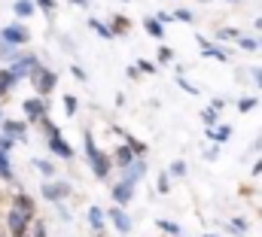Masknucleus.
<instances>
[{
  "label": "nucleus",
  "mask_w": 262,
  "mask_h": 237,
  "mask_svg": "<svg viewBox=\"0 0 262 237\" xmlns=\"http://www.w3.org/2000/svg\"><path fill=\"white\" fill-rule=\"evenodd\" d=\"M82 143H85V155H89V164H92L95 177L107 179V174H110V161H107V155L95 146V137H92V134H85V137H82Z\"/></svg>",
  "instance_id": "nucleus-1"
},
{
  "label": "nucleus",
  "mask_w": 262,
  "mask_h": 237,
  "mask_svg": "<svg viewBox=\"0 0 262 237\" xmlns=\"http://www.w3.org/2000/svg\"><path fill=\"white\" fill-rule=\"evenodd\" d=\"M28 76H31V82H34L37 94H49V91L55 88V82H58L55 70H46V67H40V64H34V70H31Z\"/></svg>",
  "instance_id": "nucleus-2"
},
{
  "label": "nucleus",
  "mask_w": 262,
  "mask_h": 237,
  "mask_svg": "<svg viewBox=\"0 0 262 237\" xmlns=\"http://www.w3.org/2000/svg\"><path fill=\"white\" fill-rule=\"evenodd\" d=\"M28 222H31V219H28L25 213H18L15 207H9V216H6L9 234H12V237H25V234H28Z\"/></svg>",
  "instance_id": "nucleus-3"
},
{
  "label": "nucleus",
  "mask_w": 262,
  "mask_h": 237,
  "mask_svg": "<svg viewBox=\"0 0 262 237\" xmlns=\"http://www.w3.org/2000/svg\"><path fill=\"white\" fill-rule=\"evenodd\" d=\"M28 31L21 28V25H6L3 31H0V40L6 43V46H21V43H28Z\"/></svg>",
  "instance_id": "nucleus-4"
},
{
  "label": "nucleus",
  "mask_w": 262,
  "mask_h": 237,
  "mask_svg": "<svg viewBox=\"0 0 262 237\" xmlns=\"http://www.w3.org/2000/svg\"><path fill=\"white\" fill-rule=\"evenodd\" d=\"M49 146H52V152H55L58 158H64V161L73 158V149L67 146V140L61 137V131H58V128H55V131H49Z\"/></svg>",
  "instance_id": "nucleus-5"
},
{
  "label": "nucleus",
  "mask_w": 262,
  "mask_h": 237,
  "mask_svg": "<svg viewBox=\"0 0 262 237\" xmlns=\"http://www.w3.org/2000/svg\"><path fill=\"white\" fill-rule=\"evenodd\" d=\"M40 192H43V198H46V201H55V204H58L61 198L70 195V182H43V188H40Z\"/></svg>",
  "instance_id": "nucleus-6"
},
{
  "label": "nucleus",
  "mask_w": 262,
  "mask_h": 237,
  "mask_svg": "<svg viewBox=\"0 0 262 237\" xmlns=\"http://www.w3.org/2000/svg\"><path fill=\"white\" fill-rule=\"evenodd\" d=\"M21 110H25V116L31 118V122H40V118L46 116V104H43L40 98H28V101L21 104Z\"/></svg>",
  "instance_id": "nucleus-7"
},
{
  "label": "nucleus",
  "mask_w": 262,
  "mask_h": 237,
  "mask_svg": "<svg viewBox=\"0 0 262 237\" xmlns=\"http://www.w3.org/2000/svg\"><path fill=\"white\" fill-rule=\"evenodd\" d=\"M107 216L113 219V225H116L122 234H128V231H131V219H128V213H125L122 207H110V210H107Z\"/></svg>",
  "instance_id": "nucleus-8"
},
{
  "label": "nucleus",
  "mask_w": 262,
  "mask_h": 237,
  "mask_svg": "<svg viewBox=\"0 0 262 237\" xmlns=\"http://www.w3.org/2000/svg\"><path fill=\"white\" fill-rule=\"evenodd\" d=\"M143 174H146V161H143V158H134V161H128V164H125V177H122V179L134 185V182L143 177Z\"/></svg>",
  "instance_id": "nucleus-9"
},
{
  "label": "nucleus",
  "mask_w": 262,
  "mask_h": 237,
  "mask_svg": "<svg viewBox=\"0 0 262 237\" xmlns=\"http://www.w3.org/2000/svg\"><path fill=\"white\" fill-rule=\"evenodd\" d=\"M131 198H134V185L131 182H119V185H113V201L116 204H131Z\"/></svg>",
  "instance_id": "nucleus-10"
},
{
  "label": "nucleus",
  "mask_w": 262,
  "mask_h": 237,
  "mask_svg": "<svg viewBox=\"0 0 262 237\" xmlns=\"http://www.w3.org/2000/svg\"><path fill=\"white\" fill-rule=\"evenodd\" d=\"M34 64H40V61L34 58V55H25V58H15V61H12V73H15V76H28V73L34 70Z\"/></svg>",
  "instance_id": "nucleus-11"
},
{
  "label": "nucleus",
  "mask_w": 262,
  "mask_h": 237,
  "mask_svg": "<svg viewBox=\"0 0 262 237\" xmlns=\"http://www.w3.org/2000/svg\"><path fill=\"white\" fill-rule=\"evenodd\" d=\"M0 122H3V134H9V137H25V131H28V125L15 122V118H0Z\"/></svg>",
  "instance_id": "nucleus-12"
},
{
  "label": "nucleus",
  "mask_w": 262,
  "mask_h": 237,
  "mask_svg": "<svg viewBox=\"0 0 262 237\" xmlns=\"http://www.w3.org/2000/svg\"><path fill=\"white\" fill-rule=\"evenodd\" d=\"M12 207H15L18 213H25L28 219H34V201H31L28 195H15V201H12Z\"/></svg>",
  "instance_id": "nucleus-13"
},
{
  "label": "nucleus",
  "mask_w": 262,
  "mask_h": 237,
  "mask_svg": "<svg viewBox=\"0 0 262 237\" xmlns=\"http://www.w3.org/2000/svg\"><path fill=\"white\" fill-rule=\"evenodd\" d=\"M198 46H201V52H204V55H213L216 61H229V55H226L223 49H216V46H213V43H207L204 37H198Z\"/></svg>",
  "instance_id": "nucleus-14"
},
{
  "label": "nucleus",
  "mask_w": 262,
  "mask_h": 237,
  "mask_svg": "<svg viewBox=\"0 0 262 237\" xmlns=\"http://www.w3.org/2000/svg\"><path fill=\"white\" fill-rule=\"evenodd\" d=\"M12 12L21 15V18H28V15L37 12V6H34V0H15V3H12Z\"/></svg>",
  "instance_id": "nucleus-15"
},
{
  "label": "nucleus",
  "mask_w": 262,
  "mask_h": 237,
  "mask_svg": "<svg viewBox=\"0 0 262 237\" xmlns=\"http://www.w3.org/2000/svg\"><path fill=\"white\" fill-rule=\"evenodd\" d=\"M113 158H116V164H122V168H125L128 161H134V158H137V152H134L128 143H125V146H119V149H116V155H113Z\"/></svg>",
  "instance_id": "nucleus-16"
},
{
  "label": "nucleus",
  "mask_w": 262,
  "mask_h": 237,
  "mask_svg": "<svg viewBox=\"0 0 262 237\" xmlns=\"http://www.w3.org/2000/svg\"><path fill=\"white\" fill-rule=\"evenodd\" d=\"M143 28H146V34H149V37H156V40H162V37H165V25H162L159 18H146V21H143Z\"/></svg>",
  "instance_id": "nucleus-17"
},
{
  "label": "nucleus",
  "mask_w": 262,
  "mask_h": 237,
  "mask_svg": "<svg viewBox=\"0 0 262 237\" xmlns=\"http://www.w3.org/2000/svg\"><path fill=\"white\" fill-rule=\"evenodd\" d=\"M207 137H210V140H216V143H226V140L232 137V125H220V128H210V131H207Z\"/></svg>",
  "instance_id": "nucleus-18"
},
{
  "label": "nucleus",
  "mask_w": 262,
  "mask_h": 237,
  "mask_svg": "<svg viewBox=\"0 0 262 237\" xmlns=\"http://www.w3.org/2000/svg\"><path fill=\"white\" fill-rule=\"evenodd\" d=\"M15 79H18V76H15L12 70H0V98L9 94V88L15 85Z\"/></svg>",
  "instance_id": "nucleus-19"
},
{
  "label": "nucleus",
  "mask_w": 262,
  "mask_h": 237,
  "mask_svg": "<svg viewBox=\"0 0 262 237\" xmlns=\"http://www.w3.org/2000/svg\"><path fill=\"white\" fill-rule=\"evenodd\" d=\"M0 179L15 182V174H12V168H9V152H0Z\"/></svg>",
  "instance_id": "nucleus-20"
},
{
  "label": "nucleus",
  "mask_w": 262,
  "mask_h": 237,
  "mask_svg": "<svg viewBox=\"0 0 262 237\" xmlns=\"http://www.w3.org/2000/svg\"><path fill=\"white\" fill-rule=\"evenodd\" d=\"M89 222H92L95 231H104V213H101V207H89Z\"/></svg>",
  "instance_id": "nucleus-21"
},
{
  "label": "nucleus",
  "mask_w": 262,
  "mask_h": 237,
  "mask_svg": "<svg viewBox=\"0 0 262 237\" xmlns=\"http://www.w3.org/2000/svg\"><path fill=\"white\" fill-rule=\"evenodd\" d=\"M89 25H92V31H95V34H101L104 40H110V37H113V31H110V25H104V21H98V18H92Z\"/></svg>",
  "instance_id": "nucleus-22"
},
{
  "label": "nucleus",
  "mask_w": 262,
  "mask_h": 237,
  "mask_svg": "<svg viewBox=\"0 0 262 237\" xmlns=\"http://www.w3.org/2000/svg\"><path fill=\"white\" fill-rule=\"evenodd\" d=\"M156 225H159L162 231H168V234H174V237H180V234H183V231H180V225H174V222H168V219H159Z\"/></svg>",
  "instance_id": "nucleus-23"
},
{
  "label": "nucleus",
  "mask_w": 262,
  "mask_h": 237,
  "mask_svg": "<svg viewBox=\"0 0 262 237\" xmlns=\"http://www.w3.org/2000/svg\"><path fill=\"white\" fill-rule=\"evenodd\" d=\"M34 168H37L40 174H46V177H52V174H55V168H52L49 161H43V158H34Z\"/></svg>",
  "instance_id": "nucleus-24"
},
{
  "label": "nucleus",
  "mask_w": 262,
  "mask_h": 237,
  "mask_svg": "<svg viewBox=\"0 0 262 237\" xmlns=\"http://www.w3.org/2000/svg\"><path fill=\"white\" fill-rule=\"evenodd\" d=\"M253 107H256V98H241V101H238V110H241V113H250Z\"/></svg>",
  "instance_id": "nucleus-25"
},
{
  "label": "nucleus",
  "mask_w": 262,
  "mask_h": 237,
  "mask_svg": "<svg viewBox=\"0 0 262 237\" xmlns=\"http://www.w3.org/2000/svg\"><path fill=\"white\" fill-rule=\"evenodd\" d=\"M12 146H15V137L3 134V137H0V152H12Z\"/></svg>",
  "instance_id": "nucleus-26"
},
{
  "label": "nucleus",
  "mask_w": 262,
  "mask_h": 237,
  "mask_svg": "<svg viewBox=\"0 0 262 237\" xmlns=\"http://www.w3.org/2000/svg\"><path fill=\"white\" fill-rule=\"evenodd\" d=\"M76 107H79V104H76V98H73V94H64V110H67V116H73V113H76Z\"/></svg>",
  "instance_id": "nucleus-27"
},
{
  "label": "nucleus",
  "mask_w": 262,
  "mask_h": 237,
  "mask_svg": "<svg viewBox=\"0 0 262 237\" xmlns=\"http://www.w3.org/2000/svg\"><path fill=\"white\" fill-rule=\"evenodd\" d=\"M201 118H204L207 128H213L216 125V110H201Z\"/></svg>",
  "instance_id": "nucleus-28"
},
{
  "label": "nucleus",
  "mask_w": 262,
  "mask_h": 237,
  "mask_svg": "<svg viewBox=\"0 0 262 237\" xmlns=\"http://www.w3.org/2000/svg\"><path fill=\"white\" fill-rule=\"evenodd\" d=\"M125 143H128L131 149H134V152H137V155H140V152H143V149H146V146H143V143H140V140H134V137H131V134H125Z\"/></svg>",
  "instance_id": "nucleus-29"
},
{
  "label": "nucleus",
  "mask_w": 262,
  "mask_h": 237,
  "mask_svg": "<svg viewBox=\"0 0 262 237\" xmlns=\"http://www.w3.org/2000/svg\"><path fill=\"white\" fill-rule=\"evenodd\" d=\"M171 18H177V21H192V12H189V9H177V12H171Z\"/></svg>",
  "instance_id": "nucleus-30"
},
{
  "label": "nucleus",
  "mask_w": 262,
  "mask_h": 237,
  "mask_svg": "<svg viewBox=\"0 0 262 237\" xmlns=\"http://www.w3.org/2000/svg\"><path fill=\"white\" fill-rule=\"evenodd\" d=\"M244 228H247V222H244V219H232V234H247Z\"/></svg>",
  "instance_id": "nucleus-31"
},
{
  "label": "nucleus",
  "mask_w": 262,
  "mask_h": 237,
  "mask_svg": "<svg viewBox=\"0 0 262 237\" xmlns=\"http://www.w3.org/2000/svg\"><path fill=\"white\" fill-rule=\"evenodd\" d=\"M110 31H113V37H116V31H119V34H122V31H128V21H125V18H116Z\"/></svg>",
  "instance_id": "nucleus-32"
},
{
  "label": "nucleus",
  "mask_w": 262,
  "mask_h": 237,
  "mask_svg": "<svg viewBox=\"0 0 262 237\" xmlns=\"http://www.w3.org/2000/svg\"><path fill=\"white\" fill-rule=\"evenodd\" d=\"M241 49L253 52V49H259V40H250V37H244V40H241Z\"/></svg>",
  "instance_id": "nucleus-33"
},
{
  "label": "nucleus",
  "mask_w": 262,
  "mask_h": 237,
  "mask_svg": "<svg viewBox=\"0 0 262 237\" xmlns=\"http://www.w3.org/2000/svg\"><path fill=\"white\" fill-rule=\"evenodd\" d=\"M183 174H186V164L183 161H174L171 164V177H183Z\"/></svg>",
  "instance_id": "nucleus-34"
},
{
  "label": "nucleus",
  "mask_w": 262,
  "mask_h": 237,
  "mask_svg": "<svg viewBox=\"0 0 262 237\" xmlns=\"http://www.w3.org/2000/svg\"><path fill=\"white\" fill-rule=\"evenodd\" d=\"M159 192H162V195H168V192H171V177H168V174L159 179Z\"/></svg>",
  "instance_id": "nucleus-35"
},
{
  "label": "nucleus",
  "mask_w": 262,
  "mask_h": 237,
  "mask_svg": "<svg viewBox=\"0 0 262 237\" xmlns=\"http://www.w3.org/2000/svg\"><path fill=\"white\" fill-rule=\"evenodd\" d=\"M137 70H143V73H156V64H152V61H137Z\"/></svg>",
  "instance_id": "nucleus-36"
},
{
  "label": "nucleus",
  "mask_w": 262,
  "mask_h": 237,
  "mask_svg": "<svg viewBox=\"0 0 262 237\" xmlns=\"http://www.w3.org/2000/svg\"><path fill=\"white\" fill-rule=\"evenodd\" d=\"M238 37V31L235 28H226V31H220V40H235Z\"/></svg>",
  "instance_id": "nucleus-37"
},
{
  "label": "nucleus",
  "mask_w": 262,
  "mask_h": 237,
  "mask_svg": "<svg viewBox=\"0 0 262 237\" xmlns=\"http://www.w3.org/2000/svg\"><path fill=\"white\" fill-rule=\"evenodd\" d=\"M171 58H174V52H171V49H159V61H162V64H168Z\"/></svg>",
  "instance_id": "nucleus-38"
},
{
  "label": "nucleus",
  "mask_w": 262,
  "mask_h": 237,
  "mask_svg": "<svg viewBox=\"0 0 262 237\" xmlns=\"http://www.w3.org/2000/svg\"><path fill=\"white\" fill-rule=\"evenodd\" d=\"M180 88H183V91H189V94H198V88L192 85V82H186V79H180Z\"/></svg>",
  "instance_id": "nucleus-39"
},
{
  "label": "nucleus",
  "mask_w": 262,
  "mask_h": 237,
  "mask_svg": "<svg viewBox=\"0 0 262 237\" xmlns=\"http://www.w3.org/2000/svg\"><path fill=\"white\" fill-rule=\"evenodd\" d=\"M70 70H73V76H76V79H82V82H85V70H82V67H76V64H73Z\"/></svg>",
  "instance_id": "nucleus-40"
},
{
  "label": "nucleus",
  "mask_w": 262,
  "mask_h": 237,
  "mask_svg": "<svg viewBox=\"0 0 262 237\" xmlns=\"http://www.w3.org/2000/svg\"><path fill=\"white\" fill-rule=\"evenodd\" d=\"M37 6H40V9H46V12H52V6H55V3H52V0H37Z\"/></svg>",
  "instance_id": "nucleus-41"
},
{
  "label": "nucleus",
  "mask_w": 262,
  "mask_h": 237,
  "mask_svg": "<svg viewBox=\"0 0 262 237\" xmlns=\"http://www.w3.org/2000/svg\"><path fill=\"white\" fill-rule=\"evenodd\" d=\"M34 231H37V237H46V228H43V225H40V222H37V225H34Z\"/></svg>",
  "instance_id": "nucleus-42"
},
{
  "label": "nucleus",
  "mask_w": 262,
  "mask_h": 237,
  "mask_svg": "<svg viewBox=\"0 0 262 237\" xmlns=\"http://www.w3.org/2000/svg\"><path fill=\"white\" fill-rule=\"evenodd\" d=\"M253 79H256V82L262 85V67H256V70H253Z\"/></svg>",
  "instance_id": "nucleus-43"
},
{
  "label": "nucleus",
  "mask_w": 262,
  "mask_h": 237,
  "mask_svg": "<svg viewBox=\"0 0 262 237\" xmlns=\"http://www.w3.org/2000/svg\"><path fill=\"white\" fill-rule=\"evenodd\" d=\"M70 3H76V6H82V9L89 6V0H70Z\"/></svg>",
  "instance_id": "nucleus-44"
},
{
  "label": "nucleus",
  "mask_w": 262,
  "mask_h": 237,
  "mask_svg": "<svg viewBox=\"0 0 262 237\" xmlns=\"http://www.w3.org/2000/svg\"><path fill=\"white\" fill-rule=\"evenodd\" d=\"M253 174H262V161H256V168H253Z\"/></svg>",
  "instance_id": "nucleus-45"
},
{
  "label": "nucleus",
  "mask_w": 262,
  "mask_h": 237,
  "mask_svg": "<svg viewBox=\"0 0 262 237\" xmlns=\"http://www.w3.org/2000/svg\"><path fill=\"white\" fill-rule=\"evenodd\" d=\"M256 28H262V18H256Z\"/></svg>",
  "instance_id": "nucleus-46"
},
{
  "label": "nucleus",
  "mask_w": 262,
  "mask_h": 237,
  "mask_svg": "<svg viewBox=\"0 0 262 237\" xmlns=\"http://www.w3.org/2000/svg\"><path fill=\"white\" fill-rule=\"evenodd\" d=\"M204 237H216V234H204Z\"/></svg>",
  "instance_id": "nucleus-47"
},
{
  "label": "nucleus",
  "mask_w": 262,
  "mask_h": 237,
  "mask_svg": "<svg viewBox=\"0 0 262 237\" xmlns=\"http://www.w3.org/2000/svg\"><path fill=\"white\" fill-rule=\"evenodd\" d=\"M0 118H3V110H0Z\"/></svg>",
  "instance_id": "nucleus-48"
}]
</instances>
